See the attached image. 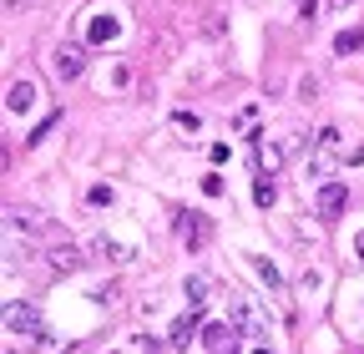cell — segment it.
<instances>
[{
	"instance_id": "2e32d148",
	"label": "cell",
	"mask_w": 364,
	"mask_h": 354,
	"mask_svg": "<svg viewBox=\"0 0 364 354\" xmlns=\"http://www.w3.org/2000/svg\"><path fill=\"white\" fill-rule=\"evenodd\" d=\"M91 248H97V253H102V258H132V253H127V248H122V243H112V238H107V233H102V238H97V243H91Z\"/></svg>"
},
{
	"instance_id": "4fadbf2b",
	"label": "cell",
	"mask_w": 364,
	"mask_h": 354,
	"mask_svg": "<svg viewBox=\"0 0 364 354\" xmlns=\"http://www.w3.org/2000/svg\"><path fill=\"white\" fill-rule=\"evenodd\" d=\"M182 294H188V304H193V309H203V304H208V279H203V274H193Z\"/></svg>"
},
{
	"instance_id": "ffe728a7",
	"label": "cell",
	"mask_w": 364,
	"mask_h": 354,
	"mask_svg": "<svg viewBox=\"0 0 364 354\" xmlns=\"http://www.w3.org/2000/svg\"><path fill=\"white\" fill-rule=\"evenodd\" d=\"M56 122H61V117H46V122H41V127L31 132V137H26V147H36V142H46V137H51V127H56Z\"/></svg>"
},
{
	"instance_id": "9c48e42d",
	"label": "cell",
	"mask_w": 364,
	"mask_h": 354,
	"mask_svg": "<svg viewBox=\"0 0 364 354\" xmlns=\"http://www.w3.org/2000/svg\"><path fill=\"white\" fill-rule=\"evenodd\" d=\"M117 36H122V21L117 16H91V26H86L91 46H107V41H117Z\"/></svg>"
},
{
	"instance_id": "ac0fdd59",
	"label": "cell",
	"mask_w": 364,
	"mask_h": 354,
	"mask_svg": "<svg viewBox=\"0 0 364 354\" xmlns=\"http://www.w3.org/2000/svg\"><path fill=\"white\" fill-rule=\"evenodd\" d=\"M172 127L177 132H198L203 122H198V112H172Z\"/></svg>"
},
{
	"instance_id": "cb8c5ba5",
	"label": "cell",
	"mask_w": 364,
	"mask_h": 354,
	"mask_svg": "<svg viewBox=\"0 0 364 354\" xmlns=\"http://www.w3.org/2000/svg\"><path fill=\"white\" fill-rule=\"evenodd\" d=\"M253 354H273V349H268V344H253Z\"/></svg>"
},
{
	"instance_id": "9a60e30c",
	"label": "cell",
	"mask_w": 364,
	"mask_h": 354,
	"mask_svg": "<svg viewBox=\"0 0 364 354\" xmlns=\"http://www.w3.org/2000/svg\"><path fill=\"white\" fill-rule=\"evenodd\" d=\"M253 274H258V279H263L268 289H279V284H284V279H279V269H273L268 258H253Z\"/></svg>"
},
{
	"instance_id": "8fae6325",
	"label": "cell",
	"mask_w": 364,
	"mask_h": 354,
	"mask_svg": "<svg viewBox=\"0 0 364 354\" xmlns=\"http://www.w3.org/2000/svg\"><path fill=\"white\" fill-rule=\"evenodd\" d=\"M51 269H56V274H76V269H81V253H76L71 243H61V248L51 253Z\"/></svg>"
},
{
	"instance_id": "7402d4cb",
	"label": "cell",
	"mask_w": 364,
	"mask_h": 354,
	"mask_svg": "<svg viewBox=\"0 0 364 354\" xmlns=\"http://www.w3.org/2000/svg\"><path fill=\"white\" fill-rule=\"evenodd\" d=\"M314 11H318V0H299V21H314Z\"/></svg>"
},
{
	"instance_id": "7c38bea8",
	"label": "cell",
	"mask_w": 364,
	"mask_h": 354,
	"mask_svg": "<svg viewBox=\"0 0 364 354\" xmlns=\"http://www.w3.org/2000/svg\"><path fill=\"white\" fill-rule=\"evenodd\" d=\"M354 51H364V26H359V31H339V36H334V56H354Z\"/></svg>"
},
{
	"instance_id": "5b68a950",
	"label": "cell",
	"mask_w": 364,
	"mask_h": 354,
	"mask_svg": "<svg viewBox=\"0 0 364 354\" xmlns=\"http://www.w3.org/2000/svg\"><path fill=\"white\" fill-rule=\"evenodd\" d=\"M344 208H349V188L344 183H324V188H318V218H324V223H334Z\"/></svg>"
},
{
	"instance_id": "7a4b0ae2",
	"label": "cell",
	"mask_w": 364,
	"mask_h": 354,
	"mask_svg": "<svg viewBox=\"0 0 364 354\" xmlns=\"http://www.w3.org/2000/svg\"><path fill=\"white\" fill-rule=\"evenodd\" d=\"M203 344H208V354H243L238 324H223V319H208L203 324Z\"/></svg>"
},
{
	"instance_id": "d6986e66",
	"label": "cell",
	"mask_w": 364,
	"mask_h": 354,
	"mask_svg": "<svg viewBox=\"0 0 364 354\" xmlns=\"http://www.w3.org/2000/svg\"><path fill=\"white\" fill-rule=\"evenodd\" d=\"M86 203H91V208H112V188H107V183H97V188L86 193Z\"/></svg>"
},
{
	"instance_id": "3957f363",
	"label": "cell",
	"mask_w": 364,
	"mask_h": 354,
	"mask_svg": "<svg viewBox=\"0 0 364 354\" xmlns=\"http://www.w3.org/2000/svg\"><path fill=\"white\" fill-rule=\"evenodd\" d=\"M228 324H238L243 339H258V344L268 339V314H263L253 299H238V304H233V319H228Z\"/></svg>"
},
{
	"instance_id": "ba28073f",
	"label": "cell",
	"mask_w": 364,
	"mask_h": 354,
	"mask_svg": "<svg viewBox=\"0 0 364 354\" xmlns=\"http://www.w3.org/2000/svg\"><path fill=\"white\" fill-rule=\"evenodd\" d=\"M36 97H41V92H36V81H11V92H6V112H16V117H21V112H31V107H36Z\"/></svg>"
},
{
	"instance_id": "44dd1931",
	"label": "cell",
	"mask_w": 364,
	"mask_h": 354,
	"mask_svg": "<svg viewBox=\"0 0 364 354\" xmlns=\"http://www.w3.org/2000/svg\"><path fill=\"white\" fill-rule=\"evenodd\" d=\"M203 193H208V198H223V177H218V172L203 177Z\"/></svg>"
},
{
	"instance_id": "52a82bcc",
	"label": "cell",
	"mask_w": 364,
	"mask_h": 354,
	"mask_svg": "<svg viewBox=\"0 0 364 354\" xmlns=\"http://www.w3.org/2000/svg\"><path fill=\"white\" fill-rule=\"evenodd\" d=\"M51 66H56V76H61V81H76V76H81V66H86V51H81V46H61V51L51 56Z\"/></svg>"
},
{
	"instance_id": "277c9868",
	"label": "cell",
	"mask_w": 364,
	"mask_h": 354,
	"mask_svg": "<svg viewBox=\"0 0 364 354\" xmlns=\"http://www.w3.org/2000/svg\"><path fill=\"white\" fill-rule=\"evenodd\" d=\"M177 238H182V243H188V248L198 253V248H208L213 228H208V218H203V213H177Z\"/></svg>"
},
{
	"instance_id": "5bb4252c",
	"label": "cell",
	"mask_w": 364,
	"mask_h": 354,
	"mask_svg": "<svg viewBox=\"0 0 364 354\" xmlns=\"http://www.w3.org/2000/svg\"><path fill=\"white\" fill-rule=\"evenodd\" d=\"M273 198H279V188H273L268 177L258 172V183H253V203H258V208H273Z\"/></svg>"
},
{
	"instance_id": "e0dca14e",
	"label": "cell",
	"mask_w": 364,
	"mask_h": 354,
	"mask_svg": "<svg viewBox=\"0 0 364 354\" xmlns=\"http://www.w3.org/2000/svg\"><path fill=\"white\" fill-rule=\"evenodd\" d=\"M11 218H16V228H26V233H41V228H46V223H41V213H21V208H16Z\"/></svg>"
},
{
	"instance_id": "603a6c76",
	"label": "cell",
	"mask_w": 364,
	"mask_h": 354,
	"mask_svg": "<svg viewBox=\"0 0 364 354\" xmlns=\"http://www.w3.org/2000/svg\"><path fill=\"white\" fill-rule=\"evenodd\" d=\"M354 253H359V263H364V233H359V238H354Z\"/></svg>"
},
{
	"instance_id": "6da1fadb",
	"label": "cell",
	"mask_w": 364,
	"mask_h": 354,
	"mask_svg": "<svg viewBox=\"0 0 364 354\" xmlns=\"http://www.w3.org/2000/svg\"><path fill=\"white\" fill-rule=\"evenodd\" d=\"M6 334L11 339H31V344H51L46 339V324L31 304H6Z\"/></svg>"
},
{
	"instance_id": "8992f818",
	"label": "cell",
	"mask_w": 364,
	"mask_h": 354,
	"mask_svg": "<svg viewBox=\"0 0 364 354\" xmlns=\"http://www.w3.org/2000/svg\"><path fill=\"white\" fill-rule=\"evenodd\" d=\"M334 157H339V132L334 127H324V132H318V137H314V172H329L334 167Z\"/></svg>"
},
{
	"instance_id": "30bf717a",
	"label": "cell",
	"mask_w": 364,
	"mask_h": 354,
	"mask_svg": "<svg viewBox=\"0 0 364 354\" xmlns=\"http://www.w3.org/2000/svg\"><path fill=\"white\" fill-rule=\"evenodd\" d=\"M198 329H203V309H193V314H182V319L172 324V344H177V349H188V339H193Z\"/></svg>"
}]
</instances>
